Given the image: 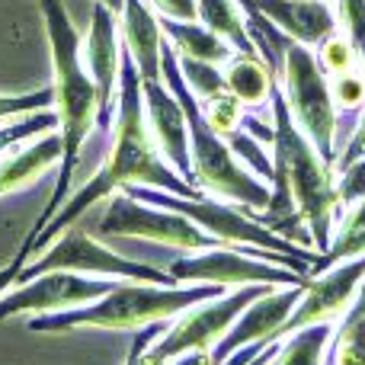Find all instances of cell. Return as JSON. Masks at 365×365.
Masks as SVG:
<instances>
[{"instance_id":"cell-30","label":"cell","mask_w":365,"mask_h":365,"mask_svg":"<svg viewBox=\"0 0 365 365\" xmlns=\"http://www.w3.org/2000/svg\"><path fill=\"white\" fill-rule=\"evenodd\" d=\"M55 106V90H29V93H13V96H0V125L19 122L32 113Z\"/></svg>"},{"instance_id":"cell-38","label":"cell","mask_w":365,"mask_h":365,"mask_svg":"<svg viewBox=\"0 0 365 365\" xmlns=\"http://www.w3.org/2000/svg\"><path fill=\"white\" fill-rule=\"evenodd\" d=\"M279 346H282V340H276V343H269V346L263 349V353L257 356V359H250L247 365H269L272 359H276V353H279Z\"/></svg>"},{"instance_id":"cell-11","label":"cell","mask_w":365,"mask_h":365,"mask_svg":"<svg viewBox=\"0 0 365 365\" xmlns=\"http://www.w3.org/2000/svg\"><path fill=\"white\" fill-rule=\"evenodd\" d=\"M119 279L83 276V272L55 269L42 276L19 282L0 298V321H10L16 314H58V311H74L83 304L100 302L103 295L115 289Z\"/></svg>"},{"instance_id":"cell-23","label":"cell","mask_w":365,"mask_h":365,"mask_svg":"<svg viewBox=\"0 0 365 365\" xmlns=\"http://www.w3.org/2000/svg\"><path fill=\"white\" fill-rule=\"evenodd\" d=\"M353 257H365V199H359L353 205V212L343 218V225L334 231V240H330V250L321 253V259L314 263L317 272L330 269V266L343 263V259Z\"/></svg>"},{"instance_id":"cell-40","label":"cell","mask_w":365,"mask_h":365,"mask_svg":"<svg viewBox=\"0 0 365 365\" xmlns=\"http://www.w3.org/2000/svg\"><path fill=\"white\" fill-rule=\"evenodd\" d=\"M135 365H170V359H160V356H154L151 346H148L145 353L138 356V362H135Z\"/></svg>"},{"instance_id":"cell-31","label":"cell","mask_w":365,"mask_h":365,"mask_svg":"<svg viewBox=\"0 0 365 365\" xmlns=\"http://www.w3.org/2000/svg\"><path fill=\"white\" fill-rule=\"evenodd\" d=\"M317 61H321V68L327 71L330 77L343 74V71L359 68V55H356L353 42H349L343 32H336V36L324 38V42L317 45Z\"/></svg>"},{"instance_id":"cell-32","label":"cell","mask_w":365,"mask_h":365,"mask_svg":"<svg viewBox=\"0 0 365 365\" xmlns=\"http://www.w3.org/2000/svg\"><path fill=\"white\" fill-rule=\"evenodd\" d=\"M336 16L343 36L353 42L359 64L365 68V0H336Z\"/></svg>"},{"instance_id":"cell-5","label":"cell","mask_w":365,"mask_h":365,"mask_svg":"<svg viewBox=\"0 0 365 365\" xmlns=\"http://www.w3.org/2000/svg\"><path fill=\"white\" fill-rule=\"evenodd\" d=\"M221 285H158L119 279L109 295L58 314H36L32 334H68V330H141L148 324L173 321L186 308L221 295Z\"/></svg>"},{"instance_id":"cell-17","label":"cell","mask_w":365,"mask_h":365,"mask_svg":"<svg viewBox=\"0 0 365 365\" xmlns=\"http://www.w3.org/2000/svg\"><path fill=\"white\" fill-rule=\"evenodd\" d=\"M122 45L132 55L141 81H160V48H164V29L160 13L148 0H125L122 4Z\"/></svg>"},{"instance_id":"cell-3","label":"cell","mask_w":365,"mask_h":365,"mask_svg":"<svg viewBox=\"0 0 365 365\" xmlns=\"http://www.w3.org/2000/svg\"><path fill=\"white\" fill-rule=\"evenodd\" d=\"M160 81L173 90V96L180 100L182 113L189 122V154H192V186L202 189V195H212V199L231 202L240 208H253V212H263L269 205V186L259 177H253L237 158H234L227 138H221L212 125L205 122L195 93L186 87L180 74V58L173 51V45L164 38V48H160Z\"/></svg>"},{"instance_id":"cell-22","label":"cell","mask_w":365,"mask_h":365,"mask_svg":"<svg viewBox=\"0 0 365 365\" xmlns=\"http://www.w3.org/2000/svg\"><path fill=\"white\" fill-rule=\"evenodd\" d=\"M334 336V324H311L289 334L269 365H330L327 349Z\"/></svg>"},{"instance_id":"cell-36","label":"cell","mask_w":365,"mask_h":365,"mask_svg":"<svg viewBox=\"0 0 365 365\" xmlns=\"http://www.w3.org/2000/svg\"><path fill=\"white\" fill-rule=\"evenodd\" d=\"M160 16H170V19H195V0H148Z\"/></svg>"},{"instance_id":"cell-7","label":"cell","mask_w":365,"mask_h":365,"mask_svg":"<svg viewBox=\"0 0 365 365\" xmlns=\"http://www.w3.org/2000/svg\"><path fill=\"white\" fill-rule=\"evenodd\" d=\"M55 269H71L83 272V276H100V279H132V282H158V285H177L167 269H154L138 259L119 257L115 250H109L106 244L93 240L81 227H68L48 244V250L38 253L32 263L23 266V272L16 276V282H29V279L42 276V272Z\"/></svg>"},{"instance_id":"cell-6","label":"cell","mask_w":365,"mask_h":365,"mask_svg":"<svg viewBox=\"0 0 365 365\" xmlns=\"http://www.w3.org/2000/svg\"><path fill=\"white\" fill-rule=\"evenodd\" d=\"M279 87L285 93L292 119L311 138L317 154L327 164H336V119L340 115H336V103L330 93V74L321 68L317 51L289 38Z\"/></svg>"},{"instance_id":"cell-9","label":"cell","mask_w":365,"mask_h":365,"mask_svg":"<svg viewBox=\"0 0 365 365\" xmlns=\"http://www.w3.org/2000/svg\"><path fill=\"white\" fill-rule=\"evenodd\" d=\"M269 289L272 285H237L234 292H221L208 302L192 304L180 317H173L170 327L151 343V353L160 359H173V356L189 353V349H208L212 353L221 343V336L234 327L240 311L257 302L259 295H266Z\"/></svg>"},{"instance_id":"cell-16","label":"cell","mask_w":365,"mask_h":365,"mask_svg":"<svg viewBox=\"0 0 365 365\" xmlns=\"http://www.w3.org/2000/svg\"><path fill=\"white\" fill-rule=\"evenodd\" d=\"M257 6L285 38L308 48H317L324 38L340 32L336 6L327 0H257Z\"/></svg>"},{"instance_id":"cell-39","label":"cell","mask_w":365,"mask_h":365,"mask_svg":"<svg viewBox=\"0 0 365 365\" xmlns=\"http://www.w3.org/2000/svg\"><path fill=\"white\" fill-rule=\"evenodd\" d=\"M362 314H365V276H362L359 292H356V302H353V308H349L346 317H362Z\"/></svg>"},{"instance_id":"cell-10","label":"cell","mask_w":365,"mask_h":365,"mask_svg":"<svg viewBox=\"0 0 365 365\" xmlns=\"http://www.w3.org/2000/svg\"><path fill=\"white\" fill-rule=\"evenodd\" d=\"M170 279L177 285H304L311 276L295 269L266 263L234 247H212V250L186 253L170 263Z\"/></svg>"},{"instance_id":"cell-20","label":"cell","mask_w":365,"mask_h":365,"mask_svg":"<svg viewBox=\"0 0 365 365\" xmlns=\"http://www.w3.org/2000/svg\"><path fill=\"white\" fill-rule=\"evenodd\" d=\"M225 87L244 106H259V103L269 100L272 87H276V74L259 55L234 51L231 61H225Z\"/></svg>"},{"instance_id":"cell-33","label":"cell","mask_w":365,"mask_h":365,"mask_svg":"<svg viewBox=\"0 0 365 365\" xmlns=\"http://www.w3.org/2000/svg\"><path fill=\"white\" fill-rule=\"evenodd\" d=\"M336 189H340L343 205H356L359 199H365V158L336 170Z\"/></svg>"},{"instance_id":"cell-13","label":"cell","mask_w":365,"mask_h":365,"mask_svg":"<svg viewBox=\"0 0 365 365\" xmlns=\"http://www.w3.org/2000/svg\"><path fill=\"white\" fill-rule=\"evenodd\" d=\"M304 285H272L266 295H259L253 304H247V308L240 311V317L234 321V327L227 330L218 346L212 349V362L225 365L244 346H269V343L282 340V327L292 317L295 304L302 302Z\"/></svg>"},{"instance_id":"cell-18","label":"cell","mask_w":365,"mask_h":365,"mask_svg":"<svg viewBox=\"0 0 365 365\" xmlns=\"http://www.w3.org/2000/svg\"><path fill=\"white\" fill-rule=\"evenodd\" d=\"M61 158H64V145H61V135L58 132L38 135V138H32L29 145H23L19 151L13 148L10 154L0 158V195L29 186V182L38 180L45 170L61 164Z\"/></svg>"},{"instance_id":"cell-4","label":"cell","mask_w":365,"mask_h":365,"mask_svg":"<svg viewBox=\"0 0 365 365\" xmlns=\"http://www.w3.org/2000/svg\"><path fill=\"white\" fill-rule=\"evenodd\" d=\"M269 103H272V164L289 180L292 195L298 202V212H302L304 225L311 231V240H314V250L327 253L330 240H334V225L343 208L340 189H336V170L334 164H327L317 154L311 138L292 119L279 81L269 93Z\"/></svg>"},{"instance_id":"cell-15","label":"cell","mask_w":365,"mask_h":365,"mask_svg":"<svg viewBox=\"0 0 365 365\" xmlns=\"http://www.w3.org/2000/svg\"><path fill=\"white\" fill-rule=\"evenodd\" d=\"M145 93V115L148 128L154 135V145L164 154V160L180 173L186 182H192V154H189V122L180 100L164 81H141Z\"/></svg>"},{"instance_id":"cell-1","label":"cell","mask_w":365,"mask_h":365,"mask_svg":"<svg viewBox=\"0 0 365 365\" xmlns=\"http://www.w3.org/2000/svg\"><path fill=\"white\" fill-rule=\"evenodd\" d=\"M115 128H113V145L109 154L103 160L100 173L87 180V186L81 192H74L68 202L61 205V212L55 215L48 227L32 240L29 247L16 250V257L0 269V298L13 289L16 276L23 272V266L29 259H36L42 250H48V244L58 237L61 231H68L71 225L83 218V212L96 205V202L109 199L113 192H122L128 186H154V189H167L173 195L192 199L195 192L192 182H186L164 160V154L154 145V135L148 128V115H145V93H141V74L135 68L132 55L122 45V68H119V103H115Z\"/></svg>"},{"instance_id":"cell-19","label":"cell","mask_w":365,"mask_h":365,"mask_svg":"<svg viewBox=\"0 0 365 365\" xmlns=\"http://www.w3.org/2000/svg\"><path fill=\"white\" fill-rule=\"evenodd\" d=\"M160 29H164L167 42L173 45V51L182 58H199V61H212V64H225L231 61L234 48L227 38H221L215 29H208L199 19H170L160 16Z\"/></svg>"},{"instance_id":"cell-35","label":"cell","mask_w":365,"mask_h":365,"mask_svg":"<svg viewBox=\"0 0 365 365\" xmlns=\"http://www.w3.org/2000/svg\"><path fill=\"white\" fill-rule=\"evenodd\" d=\"M167 327H170V321H158V324H148V327H141L138 334H135V340H132V346H128V356H125V362H122V365H135V362H138V356L145 353V349L151 346V343L158 340V336L164 334Z\"/></svg>"},{"instance_id":"cell-14","label":"cell","mask_w":365,"mask_h":365,"mask_svg":"<svg viewBox=\"0 0 365 365\" xmlns=\"http://www.w3.org/2000/svg\"><path fill=\"white\" fill-rule=\"evenodd\" d=\"M115 13L106 4L93 0V19H90L87 36L81 38V61L87 74L93 77L96 90H100V115L96 125L106 132L115 119V103H119V68H122V51H119V23Z\"/></svg>"},{"instance_id":"cell-24","label":"cell","mask_w":365,"mask_h":365,"mask_svg":"<svg viewBox=\"0 0 365 365\" xmlns=\"http://www.w3.org/2000/svg\"><path fill=\"white\" fill-rule=\"evenodd\" d=\"M327 362L330 365H365V314L343 317L340 327H334Z\"/></svg>"},{"instance_id":"cell-8","label":"cell","mask_w":365,"mask_h":365,"mask_svg":"<svg viewBox=\"0 0 365 365\" xmlns=\"http://www.w3.org/2000/svg\"><path fill=\"white\" fill-rule=\"evenodd\" d=\"M100 234L106 237H138V240H154V244L180 247L186 253L212 250V247H225L221 240H215L212 234H205L195 221H189L186 215L173 212V208H160L151 202H141L135 195H109L106 212L100 218Z\"/></svg>"},{"instance_id":"cell-26","label":"cell","mask_w":365,"mask_h":365,"mask_svg":"<svg viewBox=\"0 0 365 365\" xmlns=\"http://www.w3.org/2000/svg\"><path fill=\"white\" fill-rule=\"evenodd\" d=\"M227 145H231V151H234V158L240 160V164L247 167V170L253 173V177H259L269 186L272 182V173H276V164H272V158L263 151V141L259 138H253L247 128H237L234 135H227Z\"/></svg>"},{"instance_id":"cell-27","label":"cell","mask_w":365,"mask_h":365,"mask_svg":"<svg viewBox=\"0 0 365 365\" xmlns=\"http://www.w3.org/2000/svg\"><path fill=\"white\" fill-rule=\"evenodd\" d=\"M48 132H58V113H32L19 122H10V125H0V158L10 154L19 141H32L38 135H48Z\"/></svg>"},{"instance_id":"cell-25","label":"cell","mask_w":365,"mask_h":365,"mask_svg":"<svg viewBox=\"0 0 365 365\" xmlns=\"http://www.w3.org/2000/svg\"><path fill=\"white\" fill-rule=\"evenodd\" d=\"M180 58V74H182V81H186V87L195 93V100L199 103H205V100H212V96H218V93H225V71L218 68V64H212V61H199V58Z\"/></svg>"},{"instance_id":"cell-41","label":"cell","mask_w":365,"mask_h":365,"mask_svg":"<svg viewBox=\"0 0 365 365\" xmlns=\"http://www.w3.org/2000/svg\"><path fill=\"white\" fill-rule=\"evenodd\" d=\"M100 4H106L109 10H113L115 16H119V13H122V4H125V0H100Z\"/></svg>"},{"instance_id":"cell-2","label":"cell","mask_w":365,"mask_h":365,"mask_svg":"<svg viewBox=\"0 0 365 365\" xmlns=\"http://www.w3.org/2000/svg\"><path fill=\"white\" fill-rule=\"evenodd\" d=\"M42 16H45V32H48V48H51V71H55V87L51 90H55L58 135H61V145H64V158L58 164L55 192H51L48 205L42 208V215L36 218L32 231L26 234L23 247H29L55 221V215L68 202L74 167L81 160V148L87 141V135L93 132L96 115H100V90H96L93 77L87 74V68L81 61V36H77L64 4L61 0H42Z\"/></svg>"},{"instance_id":"cell-34","label":"cell","mask_w":365,"mask_h":365,"mask_svg":"<svg viewBox=\"0 0 365 365\" xmlns=\"http://www.w3.org/2000/svg\"><path fill=\"white\" fill-rule=\"evenodd\" d=\"M365 158V109H362V115H359V122H356V128H353V135L346 138V145H343V151L336 154V170H343V167H349L353 160H359Z\"/></svg>"},{"instance_id":"cell-21","label":"cell","mask_w":365,"mask_h":365,"mask_svg":"<svg viewBox=\"0 0 365 365\" xmlns=\"http://www.w3.org/2000/svg\"><path fill=\"white\" fill-rule=\"evenodd\" d=\"M195 13H199V16H195L199 23H205L208 29H215L221 38H227L237 51L257 55L250 26H247V16L237 6V0H195Z\"/></svg>"},{"instance_id":"cell-29","label":"cell","mask_w":365,"mask_h":365,"mask_svg":"<svg viewBox=\"0 0 365 365\" xmlns=\"http://www.w3.org/2000/svg\"><path fill=\"white\" fill-rule=\"evenodd\" d=\"M330 93H334V103H336V113H359L365 109V68L353 71H343V74H334L330 77Z\"/></svg>"},{"instance_id":"cell-28","label":"cell","mask_w":365,"mask_h":365,"mask_svg":"<svg viewBox=\"0 0 365 365\" xmlns=\"http://www.w3.org/2000/svg\"><path fill=\"white\" fill-rule=\"evenodd\" d=\"M199 106H202V113H205V122L221 135V138L234 135L240 125H244V109L247 106L234 93H227V90L218 93V96H212V100L199 103Z\"/></svg>"},{"instance_id":"cell-12","label":"cell","mask_w":365,"mask_h":365,"mask_svg":"<svg viewBox=\"0 0 365 365\" xmlns=\"http://www.w3.org/2000/svg\"><path fill=\"white\" fill-rule=\"evenodd\" d=\"M362 276H365V257L343 259V263L311 276L308 285H304V292H302V302L295 304L292 317L285 321L282 340L289 334H295V330L311 327V324L343 321L356 302V292H359Z\"/></svg>"},{"instance_id":"cell-37","label":"cell","mask_w":365,"mask_h":365,"mask_svg":"<svg viewBox=\"0 0 365 365\" xmlns=\"http://www.w3.org/2000/svg\"><path fill=\"white\" fill-rule=\"evenodd\" d=\"M170 365H215V362H212V353H208V349H189V353L173 356Z\"/></svg>"}]
</instances>
